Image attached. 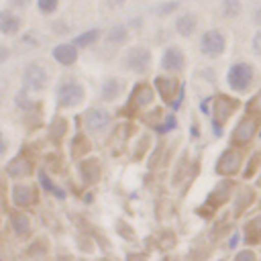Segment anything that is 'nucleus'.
I'll list each match as a JSON object with an SVG mask.
<instances>
[{
	"label": "nucleus",
	"instance_id": "obj_1",
	"mask_svg": "<svg viewBox=\"0 0 261 261\" xmlns=\"http://www.w3.org/2000/svg\"><path fill=\"white\" fill-rule=\"evenodd\" d=\"M226 80H228V86H230L232 90L245 92V90H249V86H251L253 69H251V65H247V63H234V65L228 69Z\"/></svg>",
	"mask_w": 261,
	"mask_h": 261
},
{
	"label": "nucleus",
	"instance_id": "obj_2",
	"mask_svg": "<svg viewBox=\"0 0 261 261\" xmlns=\"http://www.w3.org/2000/svg\"><path fill=\"white\" fill-rule=\"evenodd\" d=\"M57 98H59V104L61 106H73V104H80L82 98H84V88L73 82V80H65L57 86Z\"/></svg>",
	"mask_w": 261,
	"mask_h": 261
},
{
	"label": "nucleus",
	"instance_id": "obj_3",
	"mask_svg": "<svg viewBox=\"0 0 261 261\" xmlns=\"http://www.w3.org/2000/svg\"><path fill=\"white\" fill-rule=\"evenodd\" d=\"M200 47H202V53H206L210 57H216L224 51V37L218 31H208V33L202 35Z\"/></svg>",
	"mask_w": 261,
	"mask_h": 261
},
{
	"label": "nucleus",
	"instance_id": "obj_4",
	"mask_svg": "<svg viewBox=\"0 0 261 261\" xmlns=\"http://www.w3.org/2000/svg\"><path fill=\"white\" fill-rule=\"evenodd\" d=\"M149 61H151V55H149V51L145 47H133L124 55V63L133 71H145L149 67Z\"/></svg>",
	"mask_w": 261,
	"mask_h": 261
},
{
	"label": "nucleus",
	"instance_id": "obj_5",
	"mask_svg": "<svg viewBox=\"0 0 261 261\" xmlns=\"http://www.w3.org/2000/svg\"><path fill=\"white\" fill-rule=\"evenodd\" d=\"M241 161H243L241 153H239V151H234V149H230V151H226V153L218 159L216 171H218V173H222V175H232V173H237V171H239Z\"/></svg>",
	"mask_w": 261,
	"mask_h": 261
},
{
	"label": "nucleus",
	"instance_id": "obj_6",
	"mask_svg": "<svg viewBox=\"0 0 261 261\" xmlns=\"http://www.w3.org/2000/svg\"><path fill=\"white\" fill-rule=\"evenodd\" d=\"M47 82V71L37 65V63H31L27 69H24V86L29 90H41Z\"/></svg>",
	"mask_w": 261,
	"mask_h": 261
},
{
	"label": "nucleus",
	"instance_id": "obj_7",
	"mask_svg": "<svg viewBox=\"0 0 261 261\" xmlns=\"http://www.w3.org/2000/svg\"><path fill=\"white\" fill-rule=\"evenodd\" d=\"M255 130H257V122L253 120V118H243L241 122H239V126H237V130H234V143H239V145H245V143H249L253 137H255Z\"/></svg>",
	"mask_w": 261,
	"mask_h": 261
},
{
	"label": "nucleus",
	"instance_id": "obj_8",
	"mask_svg": "<svg viewBox=\"0 0 261 261\" xmlns=\"http://www.w3.org/2000/svg\"><path fill=\"white\" fill-rule=\"evenodd\" d=\"M108 120H110V116H108V112L102 110V108H92V110L86 114V126H88L90 130H102V128H106Z\"/></svg>",
	"mask_w": 261,
	"mask_h": 261
},
{
	"label": "nucleus",
	"instance_id": "obj_9",
	"mask_svg": "<svg viewBox=\"0 0 261 261\" xmlns=\"http://www.w3.org/2000/svg\"><path fill=\"white\" fill-rule=\"evenodd\" d=\"M12 200L16 206H29L35 202V190L29 184H18L12 190Z\"/></svg>",
	"mask_w": 261,
	"mask_h": 261
},
{
	"label": "nucleus",
	"instance_id": "obj_10",
	"mask_svg": "<svg viewBox=\"0 0 261 261\" xmlns=\"http://www.w3.org/2000/svg\"><path fill=\"white\" fill-rule=\"evenodd\" d=\"M237 100H232V98H228V96H220L218 100H216V106H214V114H216V120H226L230 114H232V110L237 108Z\"/></svg>",
	"mask_w": 261,
	"mask_h": 261
},
{
	"label": "nucleus",
	"instance_id": "obj_11",
	"mask_svg": "<svg viewBox=\"0 0 261 261\" xmlns=\"http://www.w3.org/2000/svg\"><path fill=\"white\" fill-rule=\"evenodd\" d=\"M161 65L165 69H181L184 65V53L177 49V47H169L161 59Z\"/></svg>",
	"mask_w": 261,
	"mask_h": 261
},
{
	"label": "nucleus",
	"instance_id": "obj_12",
	"mask_svg": "<svg viewBox=\"0 0 261 261\" xmlns=\"http://www.w3.org/2000/svg\"><path fill=\"white\" fill-rule=\"evenodd\" d=\"M53 57H55L61 65L73 63L75 57H77V53H75V49H73V43H71V45H59V47H55V49H53Z\"/></svg>",
	"mask_w": 261,
	"mask_h": 261
},
{
	"label": "nucleus",
	"instance_id": "obj_13",
	"mask_svg": "<svg viewBox=\"0 0 261 261\" xmlns=\"http://www.w3.org/2000/svg\"><path fill=\"white\" fill-rule=\"evenodd\" d=\"M10 224H12V228H14L16 234H27L29 228H31L29 216L24 212H12L10 214Z\"/></svg>",
	"mask_w": 261,
	"mask_h": 261
},
{
	"label": "nucleus",
	"instance_id": "obj_14",
	"mask_svg": "<svg viewBox=\"0 0 261 261\" xmlns=\"http://www.w3.org/2000/svg\"><path fill=\"white\" fill-rule=\"evenodd\" d=\"M27 173H31V163H29V159L16 157V159L8 165V175H12V177H22V175H27Z\"/></svg>",
	"mask_w": 261,
	"mask_h": 261
},
{
	"label": "nucleus",
	"instance_id": "obj_15",
	"mask_svg": "<svg viewBox=\"0 0 261 261\" xmlns=\"http://www.w3.org/2000/svg\"><path fill=\"white\" fill-rule=\"evenodd\" d=\"M80 171H82V177L86 181H98L100 179V165H98V161H84L80 165Z\"/></svg>",
	"mask_w": 261,
	"mask_h": 261
},
{
	"label": "nucleus",
	"instance_id": "obj_16",
	"mask_svg": "<svg viewBox=\"0 0 261 261\" xmlns=\"http://www.w3.org/2000/svg\"><path fill=\"white\" fill-rule=\"evenodd\" d=\"M18 27H20V20H18L14 14H8V12H2V14H0V31H2L4 35L16 33Z\"/></svg>",
	"mask_w": 261,
	"mask_h": 261
},
{
	"label": "nucleus",
	"instance_id": "obj_17",
	"mask_svg": "<svg viewBox=\"0 0 261 261\" xmlns=\"http://www.w3.org/2000/svg\"><path fill=\"white\" fill-rule=\"evenodd\" d=\"M175 29H177L179 35L188 37V35H192L194 29H196V18L190 16V14H184V16H179V18L175 20Z\"/></svg>",
	"mask_w": 261,
	"mask_h": 261
},
{
	"label": "nucleus",
	"instance_id": "obj_18",
	"mask_svg": "<svg viewBox=\"0 0 261 261\" xmlns=\"http://www.w3.org/2000/svg\"><path fill=\"white\" fill-rule=\"evenodd\" d=\"M155 86L159 88V94L169 102L171 96H173V92H175V82H173V80H163V77H159V80L155 82Z\"/></svg>",
	"mask_w": 261,
	"mask_h": 261
},
{
	"label": "nucleus",
	"instance_id": "obj_19",
	"mask_svg": "<svg viewBox=\"0 0 261 261\" xmlns=\"http://www.w3.org/2000/svg\"><path fill=\"white\" fill-rule=\"evenodd\" d=\"M135 100V104L137 106H145V104H149L151 102V98H153V92H151V88L149 86H139L137 90H135V96H133Z\"/></svg>",
	"mask_w": 261,
	"mask_h": 261
},
{
	"label": "nucleus",
	"instance_id": "obj_20",
	"mask_svg": "<svg viewBox=\"0 0 261 261\" xmlns=\"http://www.w3.org/2000/svg\"><path fill=\"white\" fill-rule=\"evenodd\" d=\"M118 92H120V82H118V80H108V82L104 84V88H102L104 100H114V98L118 96Z\"/></svg>",
	"mask_w": 261,
	"mask_h": 261
},
{
	"label": "nucleus",
	"instance_id": "obj_21",
	"mask_svg": "<svg viewBox=\"0 0 261 261\" xmlns=\"http://www.w3.org/2000/svg\"><path fill=\"white\" fill-rule=\"evenodd\" d=\"M228 190H230V181H224L222 184V188L218 186L212 194H210V202L212 204H218V202H224L226 198H228Z\"/></svg>",
	"mask_w": 261,
	"mask_h": 261
},
{
	"label": "nucleus",
	"instance_id": "obj_22",
	"mask_svg": "<svg viewBox=\"0 0 261 261\" xmlns=\"http://www.w3.org/2000/svg\"><path fill=\"white\" fill-rule=\"evenodd\" d=\"M98 39V31L94 29V31H88L86 35H82V37H75L73 39V45H77V47H82V45H88V43H94Z\"/></svg>",
	"mask_w": 261,
	"mask_h": 261
},
{
	"label": "nucleus",
	"instance_id": "obj_23",
	"mask_svg": "<svg viewBox=\"0 0 261 261\" xmlns=\"http://www.w3.org/2000/svg\"><path fill=\"white\" fill-rule=\"evenodd\" d=\"M71 147H75V149H71V153L73 155H82V153H86L88 151V147H90V143L86 141V137H75V141L71 143Z\"/></svg>",
	"mask_w": 261,
	"mask_h": 261
},
{
	"label": "nucleus",
	"instance_id": "obj_24",
	"mask_svg": "<svg viewBox=\"0 0 261 261\" xmlns=\"http://www.w3.org/2000/svg\"><path fill=\"white\" fill-rule=\"evenodd\" d=\"M124 37H126V31L120 24L110 29V33H108V41H112V43H120V41H124Z\"/></svg>",
	"mask_w": 261,
	"mask_h": 261
},
{
	"label": "nucleus",
	"instance_id": "obj_25",
	"mask_svg": "<svg viewBox=\"0 0 261 261\" xmlns=\"http://www.w3.org/2000/svg\"><path fill=\"white\" fill-rule=\"evenodd\" d=\"M253 198H255L253 190H245V192H243V196H241V200H239V204H234V212H237V214H241V210H243V208H245Z\"/></svg>",
	"mask_w": 261,
	"mask_h": 261
},
{
	"label": "nucleus",
	"instance_id": "obj_26",
	"mask_svg": "<svg viewBox=\"0 0 261 261\" xmlns=\"http://www.w3.org/2000/svg\"><path fill=\"white\" fill-rule=\"evenodd\" d=\"M222 4H224V14H226V16H237L239 10H241L239 0H224Z\"/></svg>",
	"mask_w": 261,
	"mask_h": 261
},
{
	"label": "nucleus",
	"instance_id": "obj_27",
	"mask_svg": "<svg viewBox=\"0 0 261 261\" xmlns=\"http://www.w3.org/2000/svg\"><path fill=\"white\" fill-rule=\"evenodd\" d=\"M55 6H57V0H39V8H41L43 12L55 10Z\"/></svg>",
	"mask_w": 261,
	"mask_h": 261
},
{
	"label": "nucleus",
	"instance_id": "obj_28",
	"mask_svg": "<svg viewBox=\"0 0 261 261\" xmlns=\"http://www.w3.org/2000/svg\"><path fill=\"white\" fill-rule=\"evenodd\" d=\"M234 261H257V257H255L253 251H241V253L237 255Z\"/></svg>",
	"mask_w": 261,
	"mask_h": 261
},
{
	"label": "nucleus",
	"instance_id": "obj_29",
	"mask_svg": "<svg viewBox=\"0 0 261 261\" xmlns=\"http://www.w3.org/2000/svg\"><path fill=\"white\" fill-rule=\"evenodd\" d=\"M253 51H255L257 55H261V31L255 33V37H253Z\"/></svg>",
	"mask_w": 261,
	"mask_h": 261
},
{
	"label": "nucleus",
	"instance_id": "obj_30",
	"mask_svg": "<svg viewBox=\"0 0 261 261\" xmlns=\"http://www.w3.org/2000/svg\"><path fill=\"white\" fill-rule=\"evenodd\" d=\"M6 151V141H4V137H2V133H0V155Z\"/></svg>",
	"mask_w": 261,
	"mask_h": 261
},
{
	"label": "nucleus",
	"instance_id": "obj_31",
	"mask_svg": "<svg viewBox=\"0 0 261 261\" xmlns=\"http://www.w3.org/2000/svg\"><path fill=\"white\" fill-rule=\"evenodd\" d=\"M14 4H18V6H27V0H14Z\"/></svg>",
	"mask_w": 261,
	"mask_h": 261
},
{
	"label": "nucleus",
	"instance_id": "obj_32",
	"mask_svg": "<svg viewBox=\"0 0 261 261\" xmlns=\"http://www.w3.org/2000/svg\"><path fill=\"white\" fill-rule=\"evenodd\" d=\"M2 186H4V181H2V175H0V190H2Z\"/></svg>",
	"mask_w": 261,
	"mask_h": 261
}]
</instances>
